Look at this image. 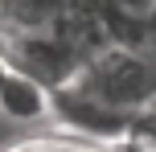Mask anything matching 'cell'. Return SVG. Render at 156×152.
<instances>
[{"label": "cell", "instance_id": "6da1fadb", "mask_svg": "<svg viewBox=\"0 0 156 152\" xmlns=\"http://www.w3.org/2000/svg\"><path fill=\"white\" fill-rule=\"evenodd\" d=\"M70 87L107 103L111 111L140 115L156 103V49L148 41L144 45L111 41V45H103L99 54H90L82 62V70Z\"/></svg>", "mask_w": 156, "mask_h": 152}, {"label": "cell", "instance_id": "7a4b0ae2", "mask_svg": "<svg viewBox=\"0 0 156 152\" xmlns=\"http://www.w3.org/2000/svg\"><path fill=\"white\" fill-rule=\"evenodd\" d=\"M0 58L12 74L41 82L45 90H66L82 70V54L54 29H29V33H0Z\"/></svg>", "mask_w": 156, "mask_h": 152}, {"label": "cell", "instance_id": "3957f363", "mask_svg": "<svg viewBox=\"0 0 156 152\" xmlns=\"http://www.w3.org/2000/svg\"><path fill=\"white\" fill-rule=\"evenodd\" d=\"M49 119H58L62 136H74L78 144H94V148L119 152L123 140H127V132H132L136 115L111 111L107 103H99V99L82 95V90H74V87H66V90L54 95V115H49Z\"/></svg>", "mask_w": 156, "mask_h": 152}, {"label": "cell", "instance_id": "277c9868", "mask_svg": "<svg viewBox=\"0 0 156 152\" xmlns=\"http://www.w3.org/2000/svg\"><path fill=\"white\" fill-rule=\"evenodd\" d=\"M0 115L12 123H37L54 115V90H45L41 82L25 78V74H8L4 90H0Z\"/></svg>", "mask_w": 156, "mask_h": 152}, {"label": "cell", "instance_id": "5b68a950", "mask_svg": "<svg viewBox=\"0 0 156 152\" xmlns=\"http://www.w3.org/2000/svg\"><path fill=\"white\" fill-rule=\"evenodd\" d=\"M66 0H0V33H29L54 29Z\"/></svg>", "mask_w": 156, "mask_h": 152}, {"label": "cell", "instance_id": "8992f818", "mask_svg": "<svg viewBox=\"0 0 156 152\" xmlns=\"http://www.w3.org/2000/svg\"><path fill=\"white\" fill-rule=\"evenodd\" d=\"M62 152H111V148H94V144H78V140H70Z\"/></svg>", "mask_w": 156, "mask_h": 152}, {"label": "cell", "instance_id": "52a82bcc", "mask_svg": "<svg viewBox=\"0 0 156 152\" xmlns=\"http://www.w3.org/2000/svg\"><path fill=\"white\" fill-rule=\"evenodd\" d=\"M8 74H12V70H8V62H4V58H0V90H4V82H8Z\"/></svg>", "mask_w": 156, "mask_h": 152}]
</instances>
